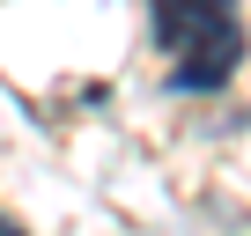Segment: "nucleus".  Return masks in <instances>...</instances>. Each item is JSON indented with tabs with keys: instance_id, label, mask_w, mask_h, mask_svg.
Here are the masks:
<instances>
[{
	"instance_id": "f257e3e1",
	"label": "nucleus",
	"mask_w": 251,
	"mask_h": 236,
	"mask_svg": "<svg viewBox=\"0 0 251 236\" xmlns=\"http://www.w3.org/2000/svg\"><path fill=\"white\" fill-rule=\"evenodd\" d=\"M163 81L177 96H214L244 67V8L236 0H148Z\"/></svg>"
},
{
	"instance_id": "f03ea898",
	"label": "nucleus",
	"mask_w": 251,
	"mask_h": 236,
	"mask_svg": "<svg viewBox=\"0 0 251 236\" xmlns=\"http://www.w3.org/2000/svg\"><path fill=\"white\" fill-rule=\"evenodd\" d=\"M0 236H23V229H15V221H8V214H0Z\"/></svg>"
}]
</instances>
